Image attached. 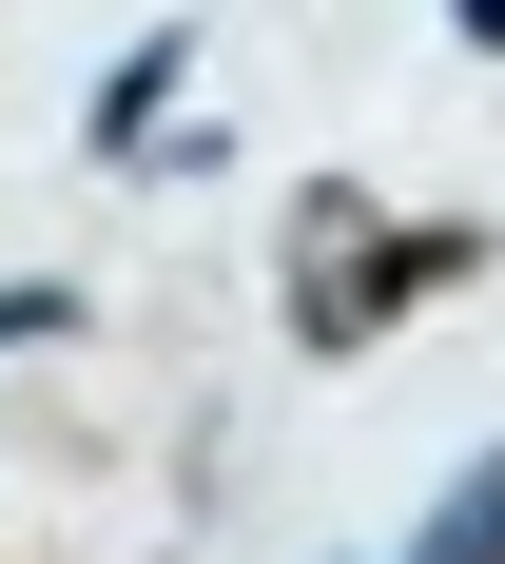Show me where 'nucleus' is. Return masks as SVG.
<instances>
[{
	"label": "nucleus",
	"instance_id": "1",
	"mask_svg": "<svg viewBox=\"0 0 505 564\" xmlns=\"http://www.w3.org/2000/svg\"><path fill=\"white\" fill-rule=\"evenodd\" d=\"M486 273V234H370L350 195H311V273H292V350H370V312H408V292Z\"/></svg>",
	"mask_w": 505,
	"mask_h": 564
},
{
	"label": "nucleus",
	"instance_id": "3",
	"mask_svg": "<svg viewBox=\"0 0 505 564\" xmlns=\"http://www.w3.org/2000/svg\"><path fill=\"white\" fill-rule=\"evenodd\" d=\"M408 564H505V448L466 467V487H448L428 525H408Z\"/></svg>",
	"mask_w": 505,
	"mask_h": 564
},
{
	"label": "nucleus",
	"instance_id": "5",
	"mask_svg": "<svg viewBox=\"0 0 505 564\" xmlns=\"http://www.w3.org/2000/svg\"><path fill=\"white\" fill-rule=\"evenodd\" d=\"M448 20H466V40H486V58H505V0H448Z\"/></svg>",
	"mask_w": 505,
	"mask_h": 564
},
{
	"label": "nucleus",
	"instance_id": "4",
	"mask_svg": "<svg viewBox=\"0 0 505 564\" xmlns=\"http://www.w3.org/2000/svg\"><path fill=\"white\" fill-rule=\"evenodd\" d=\"M58 312H78V292H58V273H0V350H40Z\"/></svg>",
	"mask_w": 505,
	"mask_h": 564
},
{
	"label": "nucleus",
	"instance_id": "2",
	"mask_svg": "<svg viewBox=\"0 0 505 564\" xmlns=\"http://www.w3.org/2000/svg\"><path fill=\"white\" fill-rule=\"evenodd\" d=\"M175 78H195V20H156V40L98 78V156H136V137H156V117H175Z\"/></svg>",
	"mask_w": 505,
	"mask_h": 564
}]
</instances>
